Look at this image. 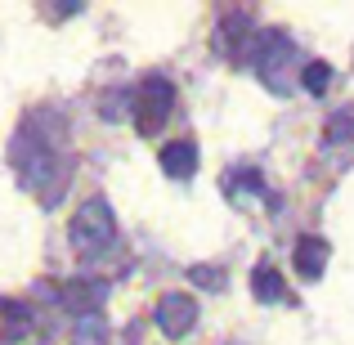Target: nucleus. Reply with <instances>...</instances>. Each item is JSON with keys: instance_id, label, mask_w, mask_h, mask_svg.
Returning a JSON list of instances; mask_svg holds the SVG:
<instances>
[{"instance_id": "nucleus-1", "label": "nucleus", "mask_w": 354, "mask_h": 345, "mask_svg": "<svg viewBox=\"0 0 354 345\" xmlns=\"http://www.w3.org/2000/svg\"><path fill=\"white\" fill-rule=\"evenodd\" d=\"M68 238L81 256H99L117 242V220H113V207L104 198H86L77 211H72V225H68Z\"/></svg>"}, {"instance_id": "nucleus-2", "label": "nucleus", "mask_w": 354, "mask_h": 345, "mask_svg": "<svg viewBox=\"0 0 354 345\" xmlns=\"http://www.w3.org/2000/svg\"><path fill=\"white\" fill-rule=\"evenodd\" d=\"M171 108H175V86L166 77H144L130 90V117H135L139 135H157L171 117Z\"/></svg>"}, {"instance_id": "nucleus-3", "label": "nucleus", "mask_w": 354, "mask_h": 345, "mask_svg": "<svg viewBox=\"0 0 354 345\" xmlns=\"http://www.w3.org/2000/svg\"><path fill=\"white\" fill-rule=\"evenodd\" d=\"M292 59H296V45L287 41L283 32L256 36V45L247 50V63L260 72V77H265V86H274V90L287 86V68H292Z\"/></svg>"}, {"instance_id": "nucleus-4", "label": "nucleus", "mask_w": 354, "mask_h": 345, "mask_svg": "<svg viewBox=\"0 0 354 345\" xmlns=\"http://www.w3.org/2000/svg\"><path fill=\"white\" fill-rule=\"evenodd\" d=\"M153 319L166 337H189V332L198 328V301H193L189 292H166L162 301H157Z\"/></svg>"}, {"instance_id": "nucleus-5", "label": "nucleus", "mask_w": 354, "mask_h": 345, "mask_svg": "<svg viewBox=\"0 0 354 345\" xmlns=\"http://www.w3.org/2000/svg\"><path fill=\"white\" fill-rule=\"evenodd\" d=\"M104 296H108V287L99 283V278H72V283H63L59 301H63V310H72L77 319H90V314H99Z\"/></svg>"}, {"instance_id": "nucleus-6", "label": "nucleus", "mask_w": 354, "mask_h": 345, "mask_svg": "<svg viewBox=\"0 0 354 345\" xmlns=\"http://www.w3.org/2000/svg\"><path fill=\"white\" fill-rule=\"evenodd\" d=\"M328 256H332V247L323 238H314V233H305L301 242H296V274L305 278V283H314V278H323V269H328Z\"/></svg>"}, {"instance_id": "nucleus-7", "label": "nucleus", "mask_w": 354, "mask_h": 345, "mask_svg": "<svg viewBox=\"0 0 354 345\" xmlns=\"http://www.w3.org/2000/svg\"><path fill=\"white\" fill-rule=\"evenodd\" d=\"M162 171L171 175V180H193V171H198V144H193V139L166 144L162 148Z\"/></svg>"}, {"instance_id": "nucleus-8", "label": "nucleus", "mask_w": 354, "mask_h": 345, "mask_svg": "<svg viewBox=\"0 0 354 345\" xmlns=\"http://www.w3.org/2000/svg\"><path fill=\"white\" fill-rule=\"evenodd\" d=\"M251 292H256L260 305H274V301H287V283L274 265H256L251 269Z\"/></svg>"}, {"instance_id": "nucleus-9", "label": "nucleus", "mask_w": 354, "mask_h": 345, "mask_svg": "<svg viewBox=\"0 0 354 345\" xmlns=\"http://www.w3.org/2000/svg\"><path fill=\"white\" fill-rule=\"evenodd\" d=\"M301 86L310 90V95H323V90L332 86V68L328 63H305L301 68Z\"/></svg>"}, {"instance_id": "nucleus-10", "label": "nucleus", "mask_w": 354, "mask_h": 345, "mask_svg": "<svg viewBox=\"0 0 354 345\" xmlns=\"http://www.w3.org/2000/svg\"><path fill=\"white\" fill-rule=\"evenodd\" d=\"M189 278H193L198 287H211V292H220V287L229 283V274H225V269H216V265H193Z\"/></svg>"}, {"instance_id": "nucleus-11", "label": "nucleus", "mask_w": 354, "mask_h": 345, "mask_svg": "<svg viewBox=\"0 0 354 345\" xmlns=\"http://www.w3.org/2000/svg\"><path fill=\"white\" fill-rule=\"evenodd\" d=\"M130 108V95H121V90H113V95H104V121H121V113Z\"/></svg>"}, {"instance_id": "nucleus-12", "label": "nucleus", "mask_w": 354, "mask_h": 345, "mask_svg": "<svg viewBox=\"0 0 354 345\" xmlns=\"http://www.w3.org/2000/svg\"><path fill=\"white\" fill-rule=\"evenodd\" d=\"M81 337L104 345V319H95V314H90V319H81Z\"/></svg>"}]
</instances>
